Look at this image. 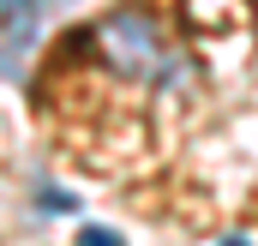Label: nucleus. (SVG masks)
I'll use <instances>...</instances> for the list:
<instances>
[{
    "label": "nucleus",
    "instance_id": "nucleus-2",
    "mask_svg": "<svg viewBox=\"0 0 258 246\" xmlns=\"http://www.w3.org/2000/svg\"><path fill=\"white\" fill-rule=\"evenodd\" d=\"M78 246H120V240H114V234H96V228H90V234H84Z\"/></svg>",
    "mask_w": 258,
    "mask_h": 246
},
{
    "label": "nucleus",
    "instance_id": "nucleus-1",
    "mask_svg": "<svg viewBox=\"0 0 258 246\" xmlns=\"http://www.w3.org/2000/svg\"><path fill=\"white\" fill-rule=\"evenodd\" d=\"M96 42H102L108 66L126 72V78H150V84H156V72H174L162 36H156V24H150L144 12H114V18H102V24H96Z\"/></svg>",
    "mask_w": 258,
    "mask_h": 246
},
{
    "label": "nucleus",
    "instance_id": "nucleus-3",
    "mask_svg": "<svg viewBox=\"0 0 258 246\" xmlns=\"http://www.w3.org/2000/svg\"><path fill=\"white\" fill-rule=\"evenodd\" d=\"M222 246H246V240H222Z\"/></svg>",
    "mask_w": 258,
    "mask_h": 246
}]
</instances>
